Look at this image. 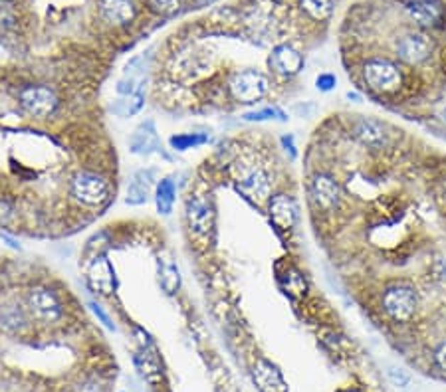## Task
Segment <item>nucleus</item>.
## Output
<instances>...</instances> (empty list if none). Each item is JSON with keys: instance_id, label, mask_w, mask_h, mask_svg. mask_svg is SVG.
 <instances>
[{"instance_id": "nucleus-1", "label": "nucleus", "mask_w": 446, "mask_h": 392, "mask_svg": "<svg viewBox=\"0 0 446 392\" xmlns=\"http://www.w3.org/2000/svg\"><path fill=\"white\" fill-rule=\"evenodd\" d=\"M70 195L77 205L86 208H99L109 200L111 188L102 175L92 170H80L70 180Z\"/></svg>"}, {"instance_id": "nucleus-2", "label": "nucleus", "mask_w": 446, "mask_h": 392, "mask_svg": "<svg viewBox=\"0 0 446 392\" xmlns=\"http://www.w3.org/2000/svg\"><path fill=\"white\" fill-rule=\"evenodd\" d=\"M18 105L34 119H48L56 113L60 102L52 87L32 84L24 85L18 92Z\"/></svg>"}, {"instance_id": "nucleus-3", "label": "nucleus", "mask_w": 446, "mask_h": 392, "mask_svg": "<svg viewBox=\"0 0 446 392\" xmlns=\"http://www.w3.org/2000/svg\"><path fill=\"white\" fill-rule=\"evenodd\" d=\"M24 305L28 309L30 317L36 319L40 323H46V325L58 323L60 319L64 317V307H62L58 295L44 285L32 288L26 293Z\"/></svg>"}, {"instance_id": "nucleus-4", "label": "nucleus", "mask_w": 446, "mask_h": 392, "mask_svg": "<svg viewBox=\"0 0 446 392\" xmlns=\"http://www.w3.org/2000/svg\"><path fill=\"white\" fill-rule=\"evenodd\" d=\"M230 94L240 103H256L260 102L270 89V80L262 72L256 70H244L230 77L228 82Z\"/></svg>"}, {"instance_id": "nucleus-5", "label": "nucleus", "mask_w": 446, "mask_h": 392, "mask_svg": "<svg viewBox=\"0 0 446 392\" xmlns=\"http://www.w3.org/2000/svg\"><path fill=\"white\" fill-rule=\"evenodd\" d=\"M363 77L369 87L381 94L397 92L403 84V74L399 65L393 64L389 60H369L363 65Z\"/></svg>"}, {"instance_id": "nucleus-6", "label": "nucleus", "mask_w": 446, "mask_h": 392, "mask_svg": "<svg viewBox=\"0 0 446 392\" xmlns=\"http://www.w3.org/2000/svg\"><path fill=\"white\" fill-rule=\"evenodd\" d=\"M383 309L395 321H408L417 311V293L410 285H391L383 293Z\"/></svg>"}, {"instance_id": "nucleus-7", "label": "nucleus", "mask_w": 446, "mask_h": 392, "mask_svg": "<svg viewBox=\"0 0 446 392\" xmlns=\"http://www.w3.org/2000/svg\"><path fill=\"white\" fill-rule=\"evenodd\" d=\"M430 52H433V40L427 34H420V32L405 34L397 42V54L407 64H420V62H425L430 56Z\"/></svg>"}, {"instance_id": "nucleus-8", "label": "nucleus", "mask_w": 446, "mask_h": 392, "mask_svg": "<svg viewBox=\"0 0 446 392\" xmlns=\"http://www.w3.org/2000/svg\"><path fill=\"white\" fill-rule=\"evenodd\" d=\"M187 220L190 230L199 236H205L214 226V208L205 196H192L187 205Z\"/></svg>"}, {"instance_id": "nucleus-9", "label": "nucleus", "mask_w": 446, "mask_h": 392, "mask_svg": "<svg viewBox=\"0 0 446 392\" xmlns=\"http://www.w3.org/2000/svg\"><path fill=\"white\" fill-rule=\"evenodd\" d=\"M268 64L274 70L276 74L292 77V75L300 74L304 67V58L302 54L292 48L290 44H280L272 50V54L268 58Z\"/></svg>"}, {"instance_id": "nucleus-10", "label": "nucleus", "mask_w": 446, "mask_h": 392, "mask_svg": "<svg viewBox=\"0 0 446 392\" xmlns=\"http://www.w3.org/2000/svg\"><path fill=\"white\" fill-rule=\"evenodd\" d=\"M87 285L102 295H111L115 290V278L111 263L104 256H95L87 266Z\"/></svg>"}, {"instance_id": "nucleus-11", "label": "nucleus", "mask_w": 446, "mask_h": 392, "mask_svg": "<svg viewBox=\"0 0 446 392\" xmlns=\"http://www.w3.org/2000/svg\"><path fill=\"white\" fill-rule=\"evenodd\" d=\"M252 379L260 392H288L282 373L266 359H258L252 369Z\"/></svg>"}, {"instance_id": "nucleus-12", "label": "nucleus", "mask_w": 446, "mask_h": 392, "mask_svg": "<svg viewBox=\"0 0 446 392\" xmlns=\"http://www.w3.org/2000/svg\"><path fill=\"white\" fill-rule=\"evenodd\" d=\"M268 212L270 218L280 230H292L295 228L298 222V208L295 202L288 195H276L270 198V205H268Z\"/></svg>"}, {"instance_id": "nucleus-13", "label": "nucleus", "mask_w": 446, "mask_h": 392, "mask_svg": "<svg viewBox=\"0 0 446 392\" xmlns=\"http://www.w3.org/2000/svg\"><path fill=\"white\" fill-rule=\"evenodd\" d=\"M28 309L20 303H2L0 305V331L6 335H18L28 329Z\"/></svg>"}, {"instance_id": "nucleus-14", "label": "nucleus", "mask_w": 446, "mask_h": 392, "mask_svg": "<svg viewBox=\"0 0 446 392\" xmlns=\"http://www.w3.org/2000/svg\"><path fill=\"white\" fill-rule=\"evenodd\" d=\"M405 10L420 26H435L442 18V4L438 0H407Z\"/></svg>"}, {"instance_id": "nucleus-15", "label": "nucleus", "mask_w": 446, "mask_h": 392, "mask_svg": "<svg viewBox=\"0 0 446 392\" xmlns=\"http://www.w3.org/2000/svg\"><path fill=\"white\" fill-rule=\"evenodd\" d=\"M129 149L135 155H151V153H157V151L161 149L155 123L145 121L134 131V135L129 137Z\"/></svg>"}, {"instance_id": "nucleus-16", "label": "nucleus", "mask_w": 446, "mask_h": 392, "mask_svg": "<svg viewBox=\"0 0 446 392\" xmlns=\"http://www.w3.org/2000/svg\"><path fill=\"white\" fill-rule=\"evenodd\" d=\"M339 187L332 177L327 175H317L312 180V198L322 210H332L333 206L339 202Z\"/></svg>"}, {"instance_id": "nucleus-17", "label": "nucleus", "mask_w": 446, "mask_h": 392, "mask_svg": "<svg viewBox=\"0 0 446 392\" xmlns=\"http://www.w3.org/2000/svg\"><path fill=\"white\" fill-rule=\"evenodd\" d=\"M99 12L105 22L114 26H125L135 18L134 0H99Z\"/></svg>"}, {"instance_id": "nucleus-18", "label": "nucleus", "mask_w": 446, "mask_h": 392, "mask_svg": "<svg viewBox=\"0 0 446 392\" xmlns=\"http://www.w3.org/2000/svg\"><path fill=\"white\" fill-rule=\"evenodd\" d=\"M153 178H155V173L151 168H143V170H137L127 187V195H125V205L129 206H141L147 202L149 198V190H151Z\"/></svg>"}, {"instance_id": "nucleus-19", "label": "nucleus", "mask_w": 446, "mask_h": 392, "mask_svg": "<svg viewBox=\"0 0 446 392\" xmlns=\"http://www.w3.org/2000/svg\"><path fill=\"white\" fill-rule=\"evenodd\" d=\"M240 188L246 195L254 196L258 200H264V198L270 196L272 183H270V178H268V175L262 168H254V170H250L246 177L240 180Z\"/></svg>"}, {"instance_id": "nucleus-20", "label": "nucleus", "mask_w": 446, "mask_h": 392, "mask_svg": "<svg viewBox=\"0 0 446 392\" xmlns=\"http://www.w3.org/2000/svg\"><path fill=\"white\" fill-rule=\"evenodd\" d=\"M135 366H137L139 374L147 383L155 384L161 381V363H159V359L155 355L153 347H145L143 353L135 356Z\"/></svg>"}, {"instance_id": "nucleus-21", "label": "nucleus", "mask_w": 446, "mask_h": 392, "mask_svg": "<svg viewBox=\"0 0 446 392\" xmlns=\"http://www.w3.org/2000/svg\"><path fill=\"white\" fill-rule=\"evenodd\" d=\"M175 195H177V188H175V180L171 177L161 178L157 190H155V205L159 214L167 216L173 212V205H175Z\"/></svg>"}, {"instance_id": "nucleus-22", "label": "nucleus", "mask_w": 446, "mask_h": 392, "mask_svg": "<svg viewBox=\"0 0 446 392\" xmlns=\"http://www.w3.org/2000/svg\"><path fill=\"white\" fill-rule=\"evenodd\" d=\"M355 133L369 147H379L381 143L385 141V127L375 119H361L355 127Z\"/></svg>"}, {"instance_id": "nucleus-23", "label": "nucleus", "mask_w": 446, "mask_h": 392, "mask_svg": "<svg viewBox=\"0 0 446 392\" xmlns=\"http://www.w3.org/2000/svg\"><path fill=\"white\" fill-rule=\"evenodd\" d=\"M159 281H161V288L165 290V293H169V295L177 293V290H179V268L171 260H165L163 263H159Z\"/></svg>"}, {"instance_id": "nucleus-24", "label": "nucleus", "mask_w": 446, "mask_h": 392, "mask_svg": "<svg viewBox=\"0 0 446 392\" xmlns=\"http://www.w3.org/2000/svg\"><path fill=\"white\" fill-rule=\"evenodd\" d=\"M143 94L141 92H135V94H129V95H124V99H119V102L114 105V113H117L119 117H129V115H135V113L141 111L143 107Z\"/></svg>"}, {"instance_id": "nucleus-25", "label": "nucleus", "mask_w": 446, "mask_h": 392, "mask_svg": "<svg viewBox=\"0 0 446 392\" xmlns=\"http://www.w3.org/2000/svg\"><path fill=\"white\" fill-rule=\"evenodd\" d=\"M209 141V135H200V133H183V135H175L171 137V147L175 151H189L195 147H200Z\"/></svg>"}, {"instance_id": "nucleus-26", "label": "nucleus", "mask_w": 446, "mask_h": 392, "mask_svg": "<svg viewBox=\"0 0 446 392\" xmlns=\"http://www.w3.org/2000/svg\"><path fill=\"white\" fill-rule=\"evenodd\" d=\"M302 9L315 20H325L333 10V0H300Z\"/></svg>"}, {"instance_id": "nucleus-27", "label": "nucleus", "mask_w": 446, "mask_h": 392, "mask_svg": "<svg viewBox=\"0 0 446 392\" xmlns=\"http://www.w3.org/2000/svg\"><path fill=\"white\" fill-rule=\"evenodd\" d=\"M244 119L246 121H268V119H280L285 121V115L276 107H266V109H258V111L244 113Z\"/></svg>"}, {"instance_id": "nucleus-28", "label": "nucleus", "mask_w": 446, "mask_h": 392, "mask_svg": "<svg viewBox=\"0 0 446 392\" xmlns=\"http://www.w3.org/2000/svg\"><path fill=\"white\" fill-rule=\"evenodd\" d=\"M147 4L155 14L161 16H171L180 9V0H147Z\"/></svg>"}, {"instance_id": "nucleus-29", "label": "nucleus", "mask_w": 446, "mask_h": 392, "mask_svg": "<svg viewBox=\"0 0 446 392\" xmlns=\"http://www.w3.org/2000/svg\"><path fill=\"white\" fill-rule=\"evenodd\" d=\"M74 392H107L99 376H86L74 386Z\"/></svg>"}, {"instance_id": "nucleus-30", "label": "nucleus", "mask_w": 446, "mask_h": 392, "mask_svg": "<svg viewBox=\"0 0 446 392\" xmlns=\"http://www.w3.org/2000/svg\"><path fill=\"white\" fill-rule=\"evenodd\" d=\"M387 376H389L391 383L395 384V386H399V388H405L410 383V376L405 371H401V369H393L391 366L389 371H387Z\"/></svg>"}, {"instance_id": "nucleus-31", "label": "nucleus", "mask_w": 446, "mask_h": 392, "mask_svg": "<svg viewBox=\"0 0 446 392\" xmlns=\"http://www.w3.org/2000/svg\"><path fill=\"white\" fill-rule=\"evenodd\" d=\"M89 307H92V311H94L95 317L99 319V321H102V323H104V325L107 327L109 331H114L115 325H114V323H111V319H109V315L105 313L104 307H102L99 303H95V301H89Z\"/></svg>"}, {"instance_id": "nucleus-32", "label": "nucleus", "mask_w": 446, "mask_h": 392, "mask_svg": "<svg viewBox=\"0 0 446 392\" xmlns=\"http://www.w3.org/2000/svg\"><path fill=\"white\" fill-rule=\"evenodd\" d=\"M315 85H317V89H322V92H330L333 85H335V77H333L332 74H322L315 80Z\"/></svg>"}, {"instance_id": "nucleus-33", "label": "nucleus", "mask_w": 446, "mask_h": 392, "mask_svg": "<svg viewBox=\"0 0 446 392\" xmlns=\"http://www.w3.org/2000/svg\"><path fill=\"white\" fill-rule=\"evenodd\" d=\"M435 363L440 371H445L446 373V343L437 347V351H435Z\"/></svg>"}, {"instance_id": "nucleus-34", "label": "nucleus", "mask_w": 446, "mask_h": 392, "mask_svg": "<svg viewBox=\"0 0 446 392\" xmlns=\"http://www.w3.org/2000/svg\"><path fill=\"white\" fill-rule=\"evenodd\" d=\"M435 271H437V276L440 278L442 281H446V256L445 258H440L437 261V266H435Z\"/></svg>"}, {"instance_id": "nucleus-35", "label": "nucleus", "mask_w": 446, "mask_h": 392, "mask_svg": "<svg viewBox=\"0 0 446 392\" xmlns=\"http://www.w3.org/2000/svg\"><path fill=\"white\" fill-rule=\"evenodd\" d=\"M0 240H4V242L9 244L10 248H14V250H20V244L12 238V236H9V234L4 232V230H0Z\"/></svg>"}, {"instance_id": "nucleus-36", "label": "nucleus", "mask_w": 446, "mask_h": 392, "mask_svg": "<svg viewBox=\"0 0 446 392\" xmlns=\"http://www.w3.org/2000/svg\"><path fill=\"white\" fill-rule=\"evenodd\" d=\"M440 117H442V121L446 123V102L440 105Z\"/></svg>"}, {"instance_id": "nucleus-37", "label": "nucleus", "mask_w": 446, "mask_h": 392, "mask_svg": "<svg viewBox=\"0 0 446 392\" xmlns=\"http://www.w3.org/2000/svg\"><path fill=\"white\" fill-rule=\"evenodd\" d=\"M210 2H217V0H197V4L205 6V4H210Z\"/></svg>"}, {"instance_id": "nucleus-38", "label": "nucleus", "mask_w": 446, "mask_h": 392, "mask_svg": "<svg viewBox=\"0 0 446 392\" xmlns=\"http://www.w3.org/2000/svg\"><path fill=\"white\" fill-rule=\"evenodd\" d=\"M339 392H361V391H357V388H347V391H339Z\"/></svg>"}, {"instance_id": "nucleus-39", "label": "nucleus", "mask_w": 446, "mask_h": 392, "mask_svg": "<svg viewBox=\"0 0 446 392\" xmlns=\"http://www.w3.org/2000/svg\"><path fill=\"white\" fill-rule=\"evenodd\" d=\"M0 2H12V0H0Z\"/></svg>"}]
</instances>
